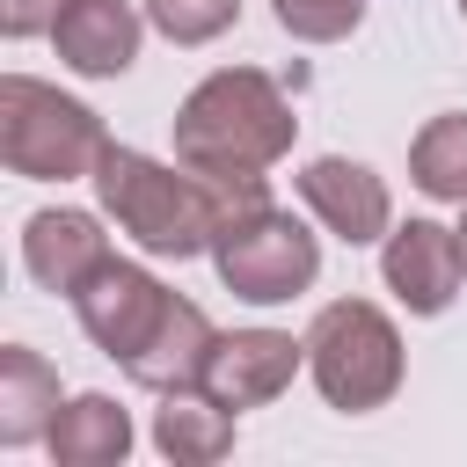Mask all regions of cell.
I'll return each instance as SVG.
<instances>
[{"instance_id": "cell-19", "label": "cell", "mask_w": 467, "mask_h": 467, "mask_svg": "<svg viewBox=\"0 0 467 467\" xmlns=\"http://www.w3.org/2000/svg\"><path fill=\"white\" fill-rule=\"evenodd\" d=\"M58 7H66V0H0V29H7L15 44H22V36H51Z\"/></svg>"}, {"instance_id": "cell-11", "label": "cell", "mask_w": 467, "mask_h": 467, "mask_svg": "<svg viewBox=\"0 0 467 467\" xmlns=\"http://www.w3.org/2000/svg\"><path fill=\"white\" fill-rule=\"evenodd\" d=\"M139 7L131 0H66L51 22V51L58 66H73L80 80H117L139 58Z\"/></svg>"}, {"instance_id": "cell-3", "label": "cell", "mask_w": 467, "mask_h": 467, "mask_svg": "<svg viewBox=\"0 0 467 467\" xmlns=\"http://www.w3.org/2000/svg\"><path fill=\"white\" fill-rule=\"evenodd\" d=\"M109 153V131L88 102L58 95L51 80L7 73L0 80V161L22 182H80Z\"/></svg>"}, {"instance_id": "cell-14", "label": "cell", "mask_w": 467, "mask_h": 467, "mask_svg": "<svg viewBox=\"0 0 467 467\" xmlns=\"http://www.w3.org/2000/svg\"><path fill=\"white\" fill-rule=\"evenodd\" d=\"M58 372L44 365V350L29 343H7L0 350V445H44L51 423H58Z\"/></svg>"}, {"instance_id": "cell-1", "label": "cell", "mask_w": 467, "mask_h": 467, "mask_svg": "<svg viewBox=\"0 0 467 467\" xmlns=\"http://www.w3.org/2000/svg\"><path fill=\"white\" fill-rule=\"evenodd\" d=\"M88 182H95L102 212H109L146 255H175V263L212 255V241H219L226 219L270 204V175H197V168H182V161L168 168V161H153V153H139V146H117V139H109V153L95 161Z\"/></svg>"}, {"instance_id": "cell-13", "label": "cell", "mask_w": 467, "mask_h": 467, "mask_svg": "<svg viewBox=\"0 0 467 467\" xmlns=\"http://www.w3.org/2000/svg\"><path fill=\"white\" fill-rule=\"evenodd\" d=\"M153 445L175 467H212V460L234 452V409L212 387H168L161 409H153Z\"/></svg>"}, {"instance_id": "cell-17", "label": "cell", "mask_w": 467, "mask_h": 467, "mask_svg": "<svg viewBox=\"0 0 467 467\" xmlns=\"http://www.w3.org/2000/svg\"><path fill=\"white\" fill-rule=\"evenodd\" d=\"M146 22L168 44H212L241 22V0H146Z\"/></svg>"}, {"instance_id": "cell-7", "label": "cell", "mask_w": 467, "mask_h": 467, "mask_svg": "<svg viewBox=\"0 0 467 467\" xmlns=\"http://www.w3.org/2000/svg\"><path fill=\"white\" fill-rule=\"evenodd\" d=\"M379 277L409 314H445L467 285V255H460V226L438 219H409L379 241Z\"/></svg>"}, {"instance_id": "cell-9", "label": "cell", "mask_w": 467, "mask_h": 467, "mask_svg": "<svg viewBox=\"0 0 467 467\" xmlns=\"http://www.w3.org/2000/svg\"><path fill=\"white\" fill-rule=\"evenodd\" d=\"M299 365H306V336H285V328H234V336L212 343L197 387H212L226 409H263V401H277V394L292 387Z\"/></svg>"}, {"instance_id": "cell-10", "label": "cell", "mask_w": 467, "mask_h": 467, "mask_svg": "<svg viewBox=\"0 0 467 467\" xmlns=\"http://www.w3.org/2000/svg\"><path fill=\"white\" fill-rule=\"evenodd\" d=\"M22 263L44 292L73 299L102 263H109V234L95 212H73V204H51V212H29L22 219Z\"/></svg>"}, {"instance_id": "cell-18", "label": "cell", "mask_w": 467, "mask_h": 467, "mask_svg": "<svg viewBox=\"0 0 467 467\" xmlns=\"http://www.w3.org/2000/svg\"><path fill=\"white\" fill-rule=\"evenodd\" d=\"M270 7H277V29L299 44H343L365 22V0H270Z\"/></svg>"}, {"instance_id": "cell-20", "label": "cell", "mask_w": 467, "mask_h": 467, "mask_svg": "<svg viewBox=\"0 0 467 467\" xmlns=\"http://www.w3.org/2000/svg\"><path fill=\"white\" fill-rule=\"evenodd\" d=\"M460 255H467V219H460Z\"/></svg>"}, {"instance_id": "cell-4", "label": "cell", "mask_w": 467, "mask_h": 467, "mask_svg": "<svg viewBox=\"0 0 467 467\" xmlns=\"http://www.w3.org/2000/svg\"><path fill=\"white\" fill-rule=\"evenodd\" d=\"M306 372L328 409L372 416L401 394V328L372 299H328L306 321Z\"/></svg>"}, {"instance_id": "cell-8", "label": "cell", "mask_w": 467, "mask_h": 467, "mask_svg": "<svg viewBox=\"0 0 467 467\" xmlns=\"http://www.w3.org/2000/svg\"><path fill=\"white\" fill-rule=\"evenodd\" d=\"M299 197H306V212H314L336 241H350V248H372V241L394 234L387 175H372V168L350 161V153H321V161H306V168H299Z\"/></svg>"}, {"instance_id": "cell-12", "label": "cell", "mask_w": 467, "mask_h": 467, "mask_svg": "<svg viewBox=\"0 0 467 467\" xmlns=\"http://www.w3.org/2000/svg\"><path fill=\"white\" fill-rule=\"evenodd\" d=\"M212 343H219V328H212V314L197 306V299H168V314H161V328L124 358V379H139V387H153V394H168V387H197L204 379V358H212Z\"/></svg>"}, {"instance_id": "cell-15", "label": "cell", "mask_w": 467, "mask_h": 467, "mask_svg": "<svg viewBox=\"0 0 467 467\" xmlns=\"http://www.w3.org/2000/svg\"><path fill=\"white\" fill-rule=\"evenodd\" d=\"M44 452H51V467H117V460L131 452V416H124V401H109V394H73V401L58 409Z\"/></svg>"}, {"instance_id": "cell-21", "label": "cell", "mask_w": 467, "mask_h": 467, "mask_svg": "<svg viewBox=\"0 0 467 467\" xmlns=\"http://www.w3.org/2000/svg\"><path fill=\"white\" fill-rule=\"evenodd\" d=\"M460 15H467V0H460Z\"/></svg>"}, {"instance_id": "cell-2", "label": "cell", "mask_w": 467, "mask_h": 467, "mask_svg": "<svg viewBox=\"0 0 467 467\" xmlns=\"http://www.w3.org/2000/svg\"><path fill=\"white\" fill-rule=\"evenodd\" d=\"M292 139L299 109L263 66H219L175 102V161L197 175H263Z\"/></svg>"}, {"instance_id": "cell-6", "label": "cell", "mask_w": 467, "mask_h": 467, "mask_svg": "<svg viewBox=\"0 0 467 467\" xmlns=\"http://www.w3.org/2000/svg\"><path fill=\"white\" fill-rule=\"evenodd\" d=\"M168 285L146 270V263H124V255H109L80 292H73V314H80V328H88V343L102 350V358H131L153 328H161V314H168Z\"/></svg>"}, {"instance_id": "cell-5", "label": "cell", "mask_w": 467, "mask_h": 467, "mask_svg": "<svg viewBox=\"0 0 467 467\" xmlns=\"http://www.w3.org/2000/svg\"><path fill=\"white\" fill-rule=\"evenodd\" d=\"M212 270H219V285H226L234 299L277 306V299H299V292L321 277V241H314L292 212L263 204V212H241V219L219 226Z\"/></svg>"}, {"instance_id": "cell-16", "label": "cell", "mask_w": 467, "mask_h": 467, "mask_svg": "<svg viewBox=\"0 0 467 467\" xmlns=\"http://www.w3.org/2000/svg\"><path fill=\"white\" fill-rule=\"evenodd\" d=\"M409 182L438 204H467V109H445L409 139Z\"/></svg>"}]
</instances>
